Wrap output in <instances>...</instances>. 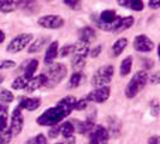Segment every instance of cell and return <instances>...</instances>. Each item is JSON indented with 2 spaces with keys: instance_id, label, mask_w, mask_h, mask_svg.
<instances>
[{
  "instance_id": "43",
  "label": "cell",
  "mask_w": 160,
  "mask_h": 144,
  "mask_svg": "<svg viewBox=\"0 0 160 144\" xmlns=\"http://www.w3.org/2000/svg\"><path fill=\"white\" fill-rule=\"evenodd\" d=\"M143 65L146 66V70L144 71H147V70H149V69H152L153 67V60L152 59H143Z\"/></svg>"
},
{
  "instance_id": "35",
  "label": "cell",
  "mask_w": 160,
  "mask_h": 144,
  "mask_svg": "<svg viewBox=\"0 0 160 144\" xmlns=\"http://www.w3.org/2000/svg\"><path fill=\"white\" fill-rule=\"evenodd\" d=\"M148 83H151L153 85L160 84V71L152 72L151 74H148Z\"/></svg>"
},
{
  "instance_id": "25",
  "label": "cell",
  "mask_w": 160,
  "mask_h": 144,
  "mask_svg": "<svg viewBox=\"0 0 160 144\" xmlns=\"http://www.w3.org/2000/svg\"><path fill=\"white\" fill-rule=\"evenodd\" d=\"M8 108L4 104H0V131H5L8 128Z\"/></svg>"
},
{
  "instance_id": "19",
  "label": "cell",
  "mask_w": 160,
  "mask_h": 144,
  "mask_svg": "<svg viewBox=\"0 0 160 144\" xmlns=\"http://www.w3.org/2000/svg\"><path fill=\"white\" fill-rule=\"evenodd\" d=\"M48 42H49V37H39L29 45L28 52L29 53H38V52L42 50V48L45 47Z\"/></svg>"
},
{
  "instance_id": "30",
  "label": "cell",
  "mask_w": 160,
  "mask_h": 144,
  "mask_svg": "<svg viewBox=\"0 0 160 144\" xmlns=\"http://www.w3.org/2000/svg\"><path fill=\"white\" fill-rule=\"evenodd\" d=\"M27 83H28V79H25L24 76H21V77H17L16 79L12 82L11 87L15 90H21V89H25Z\"/></svg>"
},
{
  "instance_id": "23",
  "label": "cell",
  "mask_w": 160,
  "mask_h": 144,
  "mask_svg": "<svg viewBox=\"0 0 160 144\" xmlns=\"http://www.w3.org/2000/svg\"><path fill=\"white\" fill-rule=\"evenodd\" d=\"M86 56H82V55H76V54H73V58H72V69H73V71L75 72H81L83 69H84V66H86Z\"/></svg>"
},
{
  "instance_id": "27",
  "label": "cell",
  "mask_w": 160,
  "mask_h": 144,
  "mask_svg": "<svg viewBox=\"0 0 160 144\" xmlns=\"http://www.w3.org/2000/svg\"><path fill=\"white\" fill-rule=\"evenodd\" d=\"M60 133L63 135L65 139L69 138V137H72L73 133H75V128H73V125L71 124V121H65L60 125Z\"/></svg>"
},
{
  "instance_id": "45",
  "label": "cell",
  "mask_w": 160,
  "mask_h": 144,
  "mask_svg": "<svg viewBox=\"0 0 160 144\" xmlns=\"http://www.w3.org/2000/svg\"><path fill=\"white\" fill-rule=\"evenodd\" d=\"M5 37H6L5 32L2 31V30H0V43H2V42L5 41Z\"/></svg>"
},
{
  "instance_id": "32",
  "label": "cell",
  "mask_w": 160,
  "mask_h": 144,
  "mask_svg": "<svg viewBox=\"0 0 160 144\" xmlns=\"http://www.w3.org/2000/svg\"><path fill=\"white\" fill-rule=\"evenodd\" d=\"M12 133L10 128H6L5 131H0V144H8L12 139Z\"/></svg>"
},
{
  "instance_id": "36",
  "label": "cell",
  "mask_w": 160,
  "mask_h": 144,
  "mask_svg": "<svg viewBox=\"0 0 160 144\" xmlns=\"http://www.w3.org/2000/svg\"><path fill=\"white\" fill-rule=\"evenodd\" d=\"M87 106H88V101L86 100V97H83V98H80V100L76 101L73 109L75 111H84L87 108Z\"/></svg>"
},
{
  "instance_id": "6",
  "label": "cell",
  "mask_w": 160,
  "mask_h": 144,
  "mask_svg": "<svg viewBox=\"0 0 160 144\" xmlns=\"http://www.w3.org/2000/svg\"><path fill=\"white\" fill-rule=\"evenodd\" d=\"M32 41V34H28V32H24L21 35H17L15 39H12L11 42L8 45L6 50L8 53H12V54H16L19 53L21 50H23L24 48L27 47L28 45H30Z\"/></svg>"
},
{
  "instance_id": "34",
  "label": "cell",
  "mask_w": 160,
  "mask_h": 144,
  "mask_svg": "<svg viewBox=\"0 0 160 144\" xmlns=\"http://www.w3.org/2000/svg\"><path fill=\"white\" fill-rule=\"evenodd\" d=\"M149 109H151V114L153 117H157L159 115L160 113V104L157 100H152L151 103H149Z\"/></svg>"
},
{
  "instance_id": "18",
  "label": "cell",
  "mask_w": 160,
  "mask_h": 144,
  "mask_svg": "<svg viewBox=\"0 0 160 144\" xmlns=\"http://www.w3.org/2000/svg\"><path fill=\"white\" fill-rule=\"evenodd\" d=\"M73 54H76V55H82V56H88L89 54V50H90V45L87 43V42H84V41H81L78 40L75 45H73Z\"/></svg>"
},
{
  "instance_id": "21",
  "label": "cell",
  "mask_w": 160,
  "mask_h": 144,
  "mask_svg": "<svg viewBox=\"0 0 160 144\" xmlns=\"http://www.w3.org/2000/svg\"><path fill=\"white\" fill-rule=\"evenodd\" d=\"M134 22H135V19H134V17L132 16H128V17L122 18V19H120L119 25L116 28V30H114L113 32H114V34H120V32L128 30V29H130V28L134 25Z\"/></svg>"
},
{
  "instance_id": "12",
  "label": "cell",
  "mask_w": 160,
  "mask_h": 144,
  "mask_svg": "<svg viewBox=\"0 0 160 144\" xmlns=\"http://www.w3.org/2000/svg\"><path fill=\"white\" fill-rule=\"evenodd\" d=\"M45 84H46V76L43 73H41L39 76H34L32 79L28 80V83L25 85V91L32 93V91L40 89L41 87H45Z\"/></svg>"
},
{
  "instance_id": "14",
  "label": "cell",
  "mask_w": 160,
  "mask_h": 144,
  "mask_svg": "<svg viewBox=\"0 0 160 144\" xmlns=\"http://www.w3.org/2000/svg\"><path fill=\"white\" fill-rule=\"evenodd\" d=\"M58 52H59V42L58 41H53L49 43V46L46 49V53H45V64L46 65H51L53 64L54 59L58 56Z\"/></svg>"
},
{
  "instance_id": "10",
  "label": "cell",
  "mask_w": 160,
  "mask_h": 144,
  "mask_svg": "<svg viewBox=\"0 0 160 144\" xmlns=\"http://www.w3.org/2000/svg\"><path fill=\"white\" fill-rule=\"evenodd\" d=\"M110 139V133L107 128L102 125H96L90 133L89 144H107Z\"/></svg>"
},
{
  "instance_id": "31",
  "label": "cell",
  "mask_w": 160,
  "mask_h": 144,
  "mask_svg": "<svg viewBox=\"0 0 160 144\" xmlns=\"http://www.w3.org/2000/svg\"><path fill=\"white\" fill-rule=\"evenodd\" d=\"M24 144H48V143L46 137L43 136L42 133H40V135H36V136L32 137V138H29Z\"/></svg>"
},
{
  "instance_id": "17",
  "label": "cell",
  "mask_w": 160,
  "mask_h": 144,
  "mask_svg": "<svg viewBox=\"0 0 160 144\" xmlns=\"http://www.w3.org/2000/svg\"><path fill=\"white\" fill-rule=\"evenodd\" d=\"M39 67V60L38 59H32L29 61H27V64L24 66V78L25 79H32L34 77V73L36 72Z\"/></svg>"
},
{
  "instance_id": "1",
  "label": "cell",
  "mask_w": 160,
  "mask_h": 144,
  "mask_svg": "<svg viewBox=\"0 0 160 144\" xmlns=\"http://www.w3.org/2000/svg\"><path fill=\"white\" fill-rule=\"evenodd\" d=\"M70 113L68 112L66 109H64L62 106L57 103L54 107H51L46 109L45 112L41 114L40 117L38 118L36 122L41 125V126H56L58 125L62 120H64L66 117H69Z\"/></svg>"
},
{
  "instance_id": "44",
  "label": "cell",
  "mask_w": 160,
  "mask_h": 144,
  "mask_svg": "<svg viewBox=\"0 0 160 144\" xmlns=\"http://www.w3.org/2000/svg\"><path fill=\"white\" fill-rule=\"evenodd\" d=\"M64 144H75V137H69L65 139V143Z\"/></svg>"
},
{
  "instance_id": "8",
  "label": "cell",
  "mask_w": 160,
  "mask_h": 144,
  "mask_svg": "<svg viewBox=\"0 0 160 144\" xmlns=\"http://www.w3.org/2000/svg\"><path fill=\"white\" fill-rule=\"evenodd\" d=\"M38 24L45 28V29H59L64 26L65 21L63 17L57 16V15H47L42 16L38 19Z\"/></svg>"
},
{
  "instance_id": "9",
  "label": "cell",
  "mask_w": 160,
  "mask_h": 144,
  "mask_svg": "<svg viewBox=\"0 0 160 144\" xmlns=\"http://www.w3.org/2000/svg\"><path fill=\"white\" fill-rule=\"evenodd\" d=\"M110 95H111V88L102 87V88H96L93 91H90L86 96V100L88 102H94V103H104L108 100Z\"/></svg>"
},
{
  "instance_id": "38",
  "label": "cell",
  "mask_w": 160,
  "mask_h": 144,
  "mask_svg": "<svg viewBox=\"0 0 160 144\" xmlns=\"http://www.w3.org/2000/svg\"><path fill=\"white\" fill-rule=\"evenodd\" d=\"M16 66V63L13 60H1L0 61V71L1 70H8V69H13Z\"/></svg>"
},
{
  "instance_id": "2",
  "label": "cell",
  "mask_w": 160,
  "mask_h": 144,
  "mask_svg": "<svg viewBox=\"0 0 160 144\" xmlns=\"http://www.w3.org/2000/svg\"><path fill=\"white\" fill-rule=\"evenodd\" d=\"M94 23L96 24L98 28L105 31H114L116 28L119 25L122 17L117 15L114 10H104L99 17H94Z\"/></svg>"
},
{
  "instance_id": "42",
  "label": "cell",
  "mask_w": 160,
  "mask_h": 144,
  "mask_svg": "<svg viewBox=\"0 0 160 144\" xmlns=\"http://www.w3.org/2000/svg\"><path fill=\"white\" fill-rule=\"evenodd\" d=\"M148 144H160V136L155 135L148 138Z\"/></svg>"
},
{
  "instance_id": "33",
  "label": "cell",
  "mask_w": 160,
  "mask_h": 144,
  "mask_svg": "<svg viewBox=\"0 0 160 144\" xmlns=\"http://www.w3.org/2000/svg\"><path fill=\"white\" fill-rule=\"evenodd\" d=\"M73 49H75L73 45H65V46H63V47L59 49L58 55H60L62 58H65V56L72 54L73 53Z\"/></svg>"
},
{
  "instance_id": "3",
  "label": "cell",
  "mask_w": 160,
  "mask_h": 144,
  "mask_svg": "<svg viewBox=\"0 0 160 144\" xmlns=\"http://www.w3.org/2000/svg\"><path fill=\"white\" fill-rule=\"evenodd\" d=\"M66 66L60 63H53V64L49 65V67L47 69V71L45 72L43 74L46 76V84L45 87L49 89L56 88L57 85L64 79L66 77Z\"/></svg>"
},
{
  "instance_id": "15",
  "label": "cell",
  "mask_w": 160,
  "mask_h": 144,
  "mask_svg": "<svg viewBox=\"0 0 160 144\" xmlns=\"http://www.w3.org/2000/svg\"><path fill=\"white\" fill-rule=\"evenodd\" d=\"M96 39V34H95V30L92 28V26H84V28H82L80 30V39L78 40L81 41H84V42H87V43H92V42H94Z\"/></svg>"
},
{
  "instance_id": "47",
  "label": "cell",
  "mask_w": 160,
  "mask_h": 144,
  "mask_svg": "<svg viewBox=\"0 0 160 144\" xmlns=\"http://www.w3.org/2000/svg\"><path fill=\"white\" fill-rule=\"evenodd\" d=\"M2 80H4V77H2V76H1V74H0V84H1V83H2Z\"/></svg>"
},
{
  "instance_id": "26",
  "label": "cell",
  "mask_w": 160,
  "mask_h": 144,
  "mask_svg": "<svg viewBox=\"0 0 160 144\" xmlns=\"http://www.w3.org/2000/svg\"><path fill=\"white\" fill-rule=\"evenodd\" d=\"M107 131H108V133H111L114 137H117L119 135L120 124L118 119H116V118H110L108 119V128H107Z\"/></svg>"
},
{
  "instance_id": "24",
  "label": "cell",
  "mask_w": 160,
  "mask_h": 144,
  "mask_svg": "<svg viewBox=\"0 0 160 144\" xmlns=\"http://www.w3.org/2000/svg\"><path fill=\"white\" fill-rule=\"evenodd\" d=\"M18 1H8V0H0V12L8 13L18 7Z\"/></svg>"
},
{
  "instance_id": "37",
  "label": "cell",
  "mask_w": 160,
  "mask_h": 144,
  "mask_svg": "<svg viewBox=\"0 0 160 144\" xmlns=\"http://www.w3.org/2000/svg\"><path fill=\"white\" fill-rule=\"evenodd\" d=\"M64 4L72 10H81L82 7V2L77 0H64Z\"/></svg>"
},
{
  "instance_id": "41",
  "label": "cell",
  "mask_w": 160,
  "mask_h": 144,
  "mask_svg": "<svg viewBox=\"0 0 160 144\" xmlns=\"http://www.w3.org/2000/svg\"><path fill=\"white\" fill-rule=\"evenodd\" d=\"M148 6L153 8V10L160 8V0H151V1H148Z\"/></svg>"
},
{
  "instance_id": "4",
  "label": "cell",
  "mask_w": 160,
  "mask_h": 144,
  "mask_svg": "<svg viewBox=\"0 0 160 144\" xmlns=\"http://www.w3.org/2000/svg\"><path fill=\"white\" fill-rule=\"evenodd\" d=\"M147 83H148V73H147V71H144V70L137 71L131 77L130 82L125 87V90H124L125 96L128 98H134L147 85Z\"/></svg>"
},
{
  "instance_id": "29",
  "label": "cell",
  "mask_w": 160,
  "mask_h": 144,
  "mask_svg": "<svg viewBox=\"0 0 160 144\" xmlns=\"http://www.w3.org/2000/svg\"><path fill=\"white\" fill-rule=\"evenodd\" d=\"M15 100V96L12 94V91H10L5 88H0V101L2 102H12Z\"/></svg>"
},
{
  "instance_id": "13",
  "label": "cell",
  "mask_w": 160,
  "mask_h": 144,
  "mask_svg": "<svg viewBox=\"0 0 160 144\" xmlns=\"http://www.w3.org/2000/svg\"><path fill=\"white\" fill-rule=\"evenodd\" d=\"M41 104V100L39 97H22L21 102H19V107L22 109L29 111V112H34L36 111Z\"/></svg>"
},
{
  "instance_id": "11",
  "label": "cell",
  "mask_w": 160,
  "mask_h": 144,
  "mask_svg": "<svg viewBox=\"0 0 160 144\" xmlns=\"http://www.w3.org/2000/svg\"><path fill=\"white\" fill-rule=\"evenodd\" d=\"M134 48L135 50L140 52V53H149L154 49V42L152 39H149L147 35H137L134 39Z\"/></svg>"
},
{
  "instance_id": "48",
  "label": "cell",
  "mask_w": 160,
  "mask_h": 144,
  "mask_svg": "<svg viewBox=\"0 0 160 144\" xmlns=\"http://www.w3.org/2000/svg\"><path fill=\"white\" fill-rule=\"evenodd\" d=\"M56 144H64V143H56Z\"/></svg>"
},
{
  "instance_id": "16",
  "label": "cell",
  "mask_w": 160,
  "mask_h": 144,
  "mask_svg": "<svg viewBox=\"0 0 160 144\" xmlns=\"http://www.w3.org/2000/svg\"><path fill=\"white\" fill-rule=\"evenodd\" d=\"M118 4L123 7H128L132 11H136V12L142 11L144 7V4L142 0H119Z\"/></svg>"
},
{
  "instance_id": "22",
  "label": "cell",
  "mask_w": 160,
  "mask_h": 144,
  "mask_svg": "<svg viewBox=\"0 0 160 144\" xmlns=\"http://www.w3.org/2000/svg\"><path fill=\"white\" fill-rule=\"evenodd\" d=\"M131 69H132V56L129 55L127 58H124L120 63L119 66V73L122 77H125L128 76L129 73L131 72Z\"/></svg>"
},
{
  "instance_id": "40",
  "label": "cell",
  "mask_w": 160,
  "mask_h": 144,
  "mask_svg": "<svg viewBox=\"0 0 160 144\" xmlns=\"http://www.w3.org/2000/svg\"><path fill=\"white\" fill-rule=\"evenodd\" d=\"M101 50H102V47H101V46H95V47L92 48V49L89 50V55L92 56V58H96V56L100 55Z\"/></svg>"
},
{
  "instance_id": "20",
  "label": "cell",
  "mask_w": 160,
  "mask_h": 144,
  "mask_svg": "<svg viewBox=\"0 0 160 144\" xmlns=\"http://www.w3.org/2000/svg\"><path fill=\"white\" fill-rule=\"evenodd\" d=\"M127 46H128V40H127L125 37H120V39H118V40L113 43L112 48H111V50H112V55L119 56L120 54L124 52V49L127 48Z\"/></svg>"
},
{
  "instance_id": "28",
  "label": "cell",
  "mask_w": 160,
  "mask_h": 144,
  "mask_svg": "<svg viewBox=\"0 0 160 144\" xmlns=\"http://www.w3.org/2000/svg\"><path fill=\"white\" fill-rule=\"evenodd\" d=\"M82 82V73L81 72H73L69 79V83H68V88L69 89H75L77 88Z\"/></svg>"
},
{
  "instance_id": "7",
  "label": "cell",
  "mask_w": 160,
  "mask_h": 144,
  "mask_svg": "<svg viewBox=\"0 0 160 144\" xmlns=\"http://www.w3.org/2000/svg\"><path fill=\"white\" fill-rule=\"evenodd\" d=\"M24 125V118L22 114V108L19 106H17L16 108L12 111V115H11V125H10V131L12 133V136H18L22 130H23Z\"/></svg>"
},
{
  "instance_id": "46",
  "label": "cell",
  "mask_w": 160,
  "mask_h": 144,
  "mask_svg": "<svg viewBox=\"0 0 160 144\" xmlns=\"http://www.w3.org/2000/svg\"><path fill=\"white\" fill-rule=\"evenodd\" d=\"M158 58L160 60V42H159V46H158Z\"/></svg>"
},
{
  "instance_id": "39",
  "label": "cell",
  "mask_w": 160,
  "mask_h": 144,
  "mask_svg": "<svg viewBox=\"0 0 160 144\" xmlns=\"http://www.w3.org/2000/svg\"><path fill=\"white\" fill-rule=\"evenodd\" d=\"M60 133V125H56V126H52V128L48 131V136L49 138H57Z\"/></svg>"
},
{
  "instance_id": "5",
  "label": "cell",
  "mask_w": 160,
  "mask_h": 144,
  "mask_svg": "<svg viewBox=\"0 0 160 144\" xmlns=\"http://www.w3.org/2000/svg\"><path fill=\"white\" fill-rule=\"evenodd\" d=\"M113 74H114V67L113 65H104L99 67L95 71V73L92 77V85L96 88H102V87H108V84L112 82Z\"/></svg>"
}]
</instances>
